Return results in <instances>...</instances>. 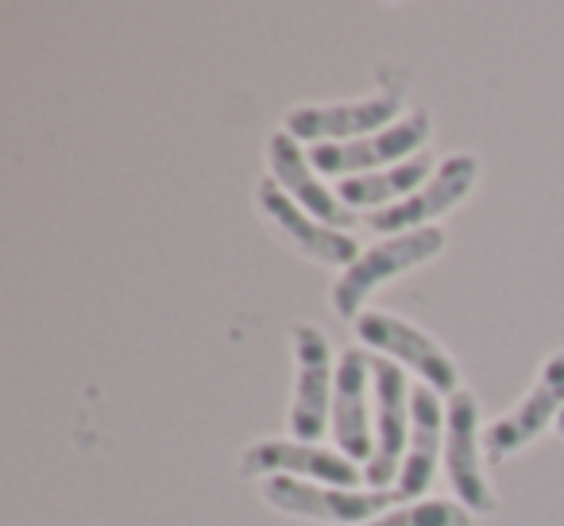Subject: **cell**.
<instances>
[{"label": "cell", "instance_id": "obj_1", "mask_svg": "<svg viewBox=\"0 0 564 526\" xmlns=\"http://www.w3.org/2000/svg\"><path fill=\"white\" fill-rule=\"evenodd\" d=\"M441 251H445V233H441L437 225L387 236V240L371 244L352 268L340 271V279L333 283V310H337V318H352L356 322V318L364 314V302H368L379 287L406 276V271L422 268L425 259L441 256Z\"/></svg>", "mask_w": 564, "mask_h": 526}, {"label": "cell", "instance_id": "obj_2", "mask_svg": "<svg viewBox=\"0 0 564 526\" xmlns=\"http://www.w3.org/2000/svg\"><path fill=\"white\" fill-rule=\"evenodd\" d=\"M263 500L267 507L294 518H314V523H333V526H368L379 515H387L391 507H399L402 495L399 487L360 492V487L306 484V480H294V476H267Z\"/></svg>", "mask_w": 564, "mask_h": 526}, {"label": "cell", "instance_id": "obj_3", "mask_svg": "<svg viewBox=\"0 0 564 526\" xmlns=\"http://www.w3.org/2000/svg\"><path fill=\"white\" fill-rule=\"evenodd\" d=\"M356 337L368 348H376V353L391 356L402 368L417 372V376L425 379V387H433L437 395L460 391V368H456V361L430 337V333L417 330L406 318L371 310V314L356 318Z\"/></svg>", "mask_w": 564, "mask_h": 526}, {"label": "cell", "instance_id": "obj_4", "mask_svg": "<svg viewBox=\"0 0 564 526\" xmlns=\"http://www.w3.org/2000/svg\"><path fill=\"white\" fill-rule=\"evenodd\" d=\"M561 410H564V348L553 356H545V364H541L533 387L507 410V415L495 418V422H487L484 457L491 464L514 457L518 449H525L533 438H541L549 426H556Z\"/></svg>", "mask_w": 564, "mask_h": 526}, {"label": "cell", "instance_id": "obj_5", "mask_svg": "<svg viewBox=\"0 0 564 526\" xmlns=\"http://www.w3.org/2000/svg\"><path fill=\"white\" fill-rule=\"evenodd\" d=\"M445 469L456 500L471 515H491L499 507L484 476V430H479V399L460 387L445 407Z\"/></svg>", "mask_w": 564, "mask_h": 526}, {"label": "cell", "instance_id": "obj_6", "mask_svg": "<svg viewBox=\"0 0 564 526\" xmlns=\"http://www.w3.org/2000/svg\"><path fill=\"white\" fill-rule=\"evenodd\" d=\"M433 120L430 112H410L399 125L383 128L376 136H364V140L352 143H317L310 148V163H314L317 174H345V179H356V174H371L379 167H394L414 159V151L422 155V148L430 143Z\"/></svg>", "mask_w": 564, "mask_h": 526}, {"label": "cell", "instance_id": "obj_7", "mask_svg": "<svg viewBox=\"0 0 564 526\" xmlns=\"http://www.w3.org/2000/svg\"><path fill=\"white\" fill-rule=\"evenodd\" d=\"M371 391H376V453H371L364 480L383 492V484L399 480L410 446V395L406 368L383 356H371Z\"/></svg>", "mask_w": 564, "mask_h": 526}, {"label": "cell", "instance_id": "obj_8", "mask_svg": "<svg viewBox=\"0 0 564 526\" xmlns=\"http://www.w3.org/2000/svg\"><path fill=\"white\" fill-rule=\"evenodd\" d=\"M479 182V159L471 151H456V155L441 159L433 179L425 182L417 194L402 197L399 205H387V210L371 213L368 225L376 233L399 236V233H414V228H430L437 217L453 213L464 197L476 190Z\"/></svg>", "mask_w": 564, "mask_h": 526}, {"label": "cell", "instance_id": "obj_9", "mask_svg": "<svg viewBox=\"0 0 564 526\" xmlns=\"http://www.w3.org/2000/svg\"><path fill=\"white\" fill-rule=\"evenodd\" d=\"M294 361H299V379H294L291 402V433L294 441H314L329 433L333 387H337V364L333 348L317 325H294Z\"/></svg>", "mask_w": 564, "mask_h": 526}, {"label": "cell", "instance_id": "obj_10", "mask_svg": "<svg viewBox=\"0 0 564 526\" xmlns=\"http://www.w3.org/2000/svg\"><path fill=\"white\" fill-rule=\"evenodd\" d=\"M402 120V97L376 94L360 101H329V105H299L286 112V132L299 143H352L376 136Z\"/></svg>", "mask_w": 564, "mask_h": 526}, {"label": "cell", "instance_id": "obj_11", "mask_svg": "<svg viewBox=\"0 0 564 526\" xmlns=\"http://www.w3.org/2000/svg\"><path fill=\"white\" fill-rule=\"evenodd\" d=\"M256 205H259V213L271 221L274 233H279L282 240L291 244V248H299L306 259L322 264V268H345L348 271L356 259L364 256L360 244H356V236H348V233H340V228H329L317 217H310L294 197L282 194V186L274 179L259 182Z\"/></svg>", "mask_w": 564, "mask_h": 526}, {"label": "cell", "instance_id": "obj_12", "mask_svg": "<svg viewBox=\"0 0 564 526\" xmlns=\"http://www.w3.org/2000/svg\"><path fill=\"white\" fill-rule=\"evenodd\" d=\"M240 476H294V480L310 476V480H317V484L356 487L364 480V472H360V464L348 461L340 449H325V446H314V441L263 438L243 449Z\"/></svg>", "mask_w": 564, "mask_h": 526}, {"label": "cell", "instance_id": "obj_13", "mask_svg": "<svg viewBox=\"0 0 564 526\" xmlns=\"http://www.w3.org/2000/svg\"><path fill=\"white\" fill-rule=\"evenodd\" d=\"M267 167H271V179L282 186V194L294 197V202H299L302 210L310 213V217L322 221V225L348 233V228L360 221L345 202H340L337 194H333V190L322 186V179H317L310 155L302 151V143L294 140L286 128H282V132H274L271 140H267Z\"/></svg>", "mask_w": 564, "mask_h": 526}, {"label": "cell", "instance_id": "obj_14", "mask_svg": "<svg viewBox=\"0 0 564 526\" xmlns=\"http://www.w3.org/2000/svg\"><path fill=\"white\" fill-rule=\"evenodd\" d=\"M368 384L371 356L364 348H345L337 364V387H333L329 438L348 461H371V422H368Z\"/></svg>", "mask_w": 564, "mask_h": 526}, {"label": "cell", "instance_id": "obj_15", "mask_svg": "<svg viewBox=\"0 0 564 526\" xmlns=\"http://www.w3.org/2000/svg\"><path fill=\"white\" fill-rule=\"evenodd\" d=\"M441 449H445V407H441L437 391L422 384L410 395V446L399 472V484H394L402 503H414L433 484Z\"/></svg>", "mask_w": 564, "mask_h": 526}, {"label": "cell", "instance_id": "obj_16", "mask_svg": "<svg viewBox=\"0 0 564 526\" xmlns=\"http://www.w3.org/2000/svg\"><path fill=\"white\" fill-rule=\"evenodd\" d=\"M433 155L422 151V155L406 159V163H394L387 171H371V174H356V179H340L337 197L348 205L352 213L360 210H387V205H399L402 197L417 194L425 182L433 179Z\"/></svg>", "mask_w": 564, "mask_h": 526}, {"label": "cell", "instance_id": "obj_17", "mask_svg": "<svg viewBox=\"0 0 564 526\" xmlns=\"http://www.w3.org/2000/svg\"><path fill=\"white\" fill-rule=\"evenodd\" d=\"M368 526H471V511L448 500H414L399 503Z\"/></svg>", "mask_w": 564, "mask_h": 526}, {"label": "cell", "instance_id": "obj_18", "mask_svg": "<svg viewBox=\"0 0 564 526\" xmlns=\"http://www.w3.org/2000/svg\"><path fill=\"white\" fill-rule=\"evenodd\" d=\"M556 433L564 438V410H561V418H556Z\"/></svg>", "mask_w": 564, "mask_h": 526}]
</instances>
